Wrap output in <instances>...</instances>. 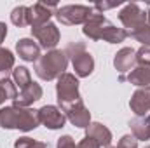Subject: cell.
Returning a JSON list of instances; mask_svg holds the SVG:
<instances>
[{
    "label": "cell",
    "instance_id": "1",
    "mask_svg": "<svg viewBox=\"0 0 150 148\" xmlns=\"http://www.w3.org/2000/svg\"><path fill=\"white\" fill-rule=\"evenodd\" d=\"M82 33L91 40H105L108 44H120L127 38V30L117 28L100 12H93L89 16V19L84 23Z\"/></svg>",
    "mask_w": 150,
    "mask_h": 148
},
{
    "label": "cell",
    "instance_id": "2",
    "mask_svg": "<svg viewBox=\"0 0 150 148\" xmlns=\"http://www.w3.org/2000/svg\"><path fill=\"white\" fill-rule=\"evenodd\" d=\"M38 115L37 110L23 108V106H5L0 108V127L4 129H19V131H33L38 127Z\"/></svg>",
    "mask_w": 150,
    "mask_h": 148
},
{
    "label": "cell",
    "instance_id": "3",
    "mask_svg": "<svg viewBox=\"0 0 150 148\" xmlns=\"http://www.w3.org/2000/svg\"><path fill=\"white\" fill-rule=\"evenodd\" d=\"M68 66V58L65 54V51H47L44 56L38 58V61L35 63V73L38 75V78L42 80H54L59 78L65 73Z\"/></svg>",
    "mask_w": 150,
    "mask_h": 148
},
{
    "label": "cell",
    "instance_id": "4",
    "mask_svg": "<svg viewBox=\"0 0 150 148\" xmlns=\"http://www.w3.org/2000/svg\"><path fill=\"white\" fill-rule=\"evenodd\" d=\"M65 54L72 61V66H74L77 77L84 78V77H89V75L93 73V70H94V59L87 52L84 42H70L65 47Z\"/></svg>",
    "mask_w": 150,
    "mask_h": 148
},
{
    "label": "cell",
    "instance_id": "5",
    "mask_svg": "<svg viewBox=\"0 0 150 148\" xmlns=\"http://www.w3.org/2000/svg\"><path fill=\"white\" fill-rule=\"evenodd\" d=\"M56 99H58V105H59V110L61 111L80 101L79 80H77V77L74 73H67L65 72L58 78V84H56Z\"/></svg>",
    "mask_w": 150,
    "mask_h": 148
},
{
    "label": "cell",
    "instance_id": "6",
    "mask_svg": "<svg viewBox=\"0 0 150 148\" xmlns=\"http://www.w3.org/2000/svg\"><path fill=\"white\" fill-rule=\"evenodd\" d=\"M93 12L94 11L89 5H63V7H58V11L54 14L61 25L74 26V25H80V23L84 25Z\"/></svg>",
    "mask_w": 150,
    "mask_h": 148
},
{
    "label": "cell",
    "instance_id": "7",
    "mask_svg": "<svg viewBox=\"0 0 150 148\" xmlns=\"http://www.w3.org/2000/svg\"><path fill=\"white\" fill-rule=\"evenodd\" d=\"M119 19L124 25V28H127V33H129L147 25V12L142 11L138 4H126L119 12Z\"/></svg>",
    "mask_w": 150,
    "mask_h": 148
},
{
    "label": "cell",
    "instance_id": "8",
    "mask_svg": "<svg viewBox=\"0 0 150 148\" xmlns=\"http://www.w3.org/2000/svg\"><path fill=\"white\" fill-rule=\"evenodd\" d=\"M32 35L37 38L38 45L45 51H54V47L59 42V30L54 23H45L40 26H33L32 28Z\"/></svg>",
    "mask_w": 150,
    "mask_h": 148
},
{
    "label": "cell",
    "instance_id": "9",
    "mask_svg": "<svg viewBox=\"0 0 150 148\" xmlns=\"http://www.w3.org/2000/svg\"><path fill=\"white\" fill-rule=\"evenodd\" d=\"M37 115H38V122L44 124L47 129H61L67 122V117L65 113L59 110L58 106H52V105H45L42 106L40 110H37Z\"/></svg>",
    "mask_w": 150,
    "mask_h": 148
},
{
    "label": "cell",
    "instance_id": "10",
    "mask_svg": "<svg viewBox=\"0 0 150 148\" xmlns=\"http://www.w3.org/2000/svg\"><path fill=\"white\" fill-rule=\"evenodd\" d=\"M63 113H65V117L72 122V125H75V127L86 129V127L91 124V111L86 108V105H84L82 99H80L79 103L72 105V106L65 108Z\"/></svg>",
    "mask_w": 150,
    "mask_h": 148
},
{
    "label": "cell",
    "instance_id": "11",
    "mask_svg": "<svg viewBox=\"0 0 150 148\" xmlns=\"http://www.w3.org/2000/svg\"><path fill=\"white\" fill-rule=\"evenodd\" d=\"M56 11H58V5H54V4H51V5L42 4V2L33 4L30 7V26L33 28V26H40V25L49 23L52 12H56Z\"/></svg>",
    "mask_w": 150,
    "mask_h": 148
},
{
    "label": "cell",
    "instance_id": "12",
    "mask_svg": "<svg viewBox=\"0 0 150 148\" xmlns=\"http://www.w3.org/2000/svg\"><path fill=\"white\" fill-rule=\"evenodd\" d=\"M42 94H44V91H42L40 84H37V82L32 80L25 89H21V91L18 92V98L14 99V105H16V106L28 108L30 105H33L35 101H38V99L42 98Z\"/></svg>",
    "mask_w": 150,
    "mask_h": 148
},
{
    "label": "cell",
    "instance_id": "13",
    "mask_svg": "<svg viewBox=\"0 0 150 148\" xmlns=\"http://www.w3.org/2000/svg\"><path fill=\"white\" fill-rule=\"evenodd\" d=\"M134 65H136V51L133 47H122L113 58V66L119 73L133 72Z\"/></svg>",
    "mask_w": 150,
    "mask_h": 148
},
{
    "label": "cell",
    "instance_id": "14",
    "mask_svg": "<svg viewBox=\"0 0 150 148\" xmlns=\"http://www.w3.org/2000/svg\"><path fill=\"white\" fill-rule=\"evenodd\" d=\"M129 108L136 117H145L150 111V91L138 89L129 99Z\"/></svg>",
    "mask_w": 150,
    "mask_h": 148
},
{
    "label": "cell",
    "instance_id": "15",
    "mask_svg": "<svg viewBox=\"0 0 150 148\" xmlns=\"http://www.w3.org/2000/svg\"><path fill=\"white\" fill-rule=\"evenodd\" d=\"M16 52L21 59L37 63L40 58V45L33 42V38H21L16 42Z\"/></svg>",
    "mask_w": 150,
    "mask_h": 148
},
{
    "label": "cell",
    "instance_id": "16",
    "mask_svg": "<svg viewBox=\"0 0 150 148\" xmlns=\"http://www.w3.org/2000/svg\"><path fill=\"white\" fill-rule=\"evenodd\" d=\"M86 136L93 138L100 147H110V143H112V132L101 122H91L86 127Z\"/></svg>",
    "mask_w": 150,
    "mask_h": 148
},
{
    "label": "cell",
    "instance_id": "17",
    "mask_svg": "<svg viewBox=\"0 0 150 148\" xmlns=\"http://www.w3.org/2000/svg\"><path fill=\"white\" fill-rule=\"evenodd\" d=\"M119 80H120V82L127 80V82L133 84V85H138V87H142V89H145V91H150V68L138 66V68H134L133 72H129L127 77L120 75Z\"/></svg>",
    "mask_w": 150,
    "mask_h": 148
},
{
    "label": "cell",
    "instance_id": "18",
    "mask_svg": "<svg viewBox=\"0 0 150 148\" xmlns=\"http://www.w3.org/2000/svg\"><path fill=\"white\" fill-rule=\"evenodd\" d=\"M129 127H131V132L133 136L140 141H145L150 140V115L145 117H134L133 120H129Z\"/></svg>",
    "mask_w": 150,
    "mask_h": 148
},
{
    "label": "cell",
    "instance_id": "19",
    "mask_svg": "<svg viewBox=\"0 0 150 148\" xmlns=\"http://www.w3.org/2000/svg\"><path fill=\"white\" fill-rule=\"evenodd\" d=\"M12 68H14V54L9 49L0 47V82L12 77Z\"/></svg>",
    "mask_w": 150,
    "mask_h": 148
},
{
    "label": "cell",
    "instance_id": "20",
    "mask_svg": "<svg viewBox=\"0 0 150 148\" xmlns=\"http://www.w3.org/2000/svg\"><path fill=\"white\" fill-rule=\"evenodd\" d=\"M11 21L18 28H23V26L30 25V7H26V5L14 7L12 12H11Z\"/></svg>",
    "mask_w": 150,
    "mask_h": 148
},
{
    "label": "cell",
    "instance_id": "21",
    "mask_svg": "<svg viewBox=\"0 0 150 148\" xmlns=\"http://www.w3.org/2000/svg\"><path fill=\"white\" fill-rule=\"evenodd\" d=\"M12 82L16 84V87H19V91L25 89V87L32 82L30 70H28L26 66H18V68H14V70H12Z\"/></svg>",
    "mask_w": 150,
    "mask_h": 148
},
{
    "label": "cell",
    "instance_id": "22",
    "mask_svg": "<svg viewBox=\"0 0 150 148\" xmlns=\"http://www.w3.org/2000/svg\"><path fill=\"white\" fill-rule=\"evenodd\" d=\"M127 37L138 40L140 44H143V47H150V25H145V26H142L134 32H129Z\"/></svg>",
    "mask_w": 150,
    "mask_h": 148
},
{
    "label": "cell",
    "instance_id": "23",
    "mask_svg": "<svg viewBox=\"0 0 150 148\" xmlns=\"http://www.w3.org/2000/svg\"><path fill=\"white\" fill-rule=\"evenodd\" d=\"M14 148H47V143L37 141L33 138H28V136H23V138H18L14 141Z\"/></svg>",
    "mask_w": 150,
    "mask_h": 148
},
{
    "label": "cell",
    "instance_id": "24",
    "mask_svg": "<svg viewBox=\"0 0 150 148\" xmlns=\"http://www.w3.org/2000/svg\"><path fill=\"white\" fill-rule=\"evenodd\" d=\"M136 63L140 66L150 68V47H142L136 51Z\"/></svg>",
    "mask_w": 150,
    "mask_h": 148
},
{
    "label": "cell",
    "instance_id": "25",
    "mask_svg": "<svg viewBox=\"0 0 150 148\" xmlns=\"http://www.w3.org/2000/svg\"><path fill=\"white\" fill-rule=\"evenodd\" d=\"M107 148H138V140L133 134H126L119 140V143L115 147H107Z\"/></svg>",
    "mask_w": 150,
    "mask_h": 148
},
{
    "label": "cell",
    "instance_id": "26",
    "mask_svg": "<svg viewBox=\"0 0 150 148\" xmlns=\"http://www.w3.org/2000/svg\"><path fill=\"white\" fill-rule=\"evenodd\" d=\"M56 148H77V145H75V141H74V138H72V136L65 134V136H61V138L58 140Z\"/></svg>",
    "mask_w": 150,
    "mask_h": 148
},
{
    "label": "cell",
    "instance_id": "27",
    "mask_svg": "<svg viewBox=\"0 0 150 148\" xmlns=\"http://www.w3.org/2000/svg\"><path fill=\"white\" fill-rule=\"evenodd\" d=\"M77 148H101L93 138H89V136H86L79 145H77Z\"/></svg>",
    "mask_w": 150,
    "mask_h": 148
},
{
    "label": "cell",
    "instance_id": "28",
    "mask_svg": "<svg viewBox=\"0 0 150 148\" xmlns=\"http://www.w3.org/2000/svg\"><path fill=\"white\" fill-rule=\"evenodd\" d=\"M119 4H94V7H93V11L96 9V11H105V9H112V7H117Z\"/></svg>",
    "mask_w": 150,
    "mask_h": 148
},
{
    "label": "cell",
    "instance_id": "29",
    "mask_svg": "<svg viewBox=\"0 0 150 148\" xmlns=\"http://www.w3.org/2000/svg\"><path fill=\"white\" fill-rule=\"evenodd\" d=\"M5 35H7V25L0 21V44L4 42V38H5Z\"/></svg>",
    "mask_w": 150,
    "mask_h": 148
},
{
    "label": "cell",
    "instance_id": "30",
    "mask_svg": "<svg viewBox=\"0 0 150 148\" xmlns=\"http://www.w3.org/2000/svg\"><path fill=\"white\" fill-rule=\"evenodd\" d=\"M5 99H7V96H5V91H4V87L0 85V105H2Z\"/></svg>",
    "mask_w": 150,
    "mask_h": 148
},
{
    "label": "cell",
    "instance_id": "31",
    "mask_svg": "<svg viewBox=\"0 0 150 148\" xmlns=\"http://www.w3.org/2000/svg\"><path fill=\"white\" fill-rule=\"evenodd\" d=\"M147 21H149V25H150V4H149V11H147Z\"/></svg>",
    "mask_w": 150,
    "mask_h": 148
},
{
    "label": "cell",
    "instance_id": "32",
    "mask_svg": "<svg viewBox=\"0 0 150 148\" xmlns=\"http://www.w3.org/2000/svg\"><path fill=\"white\" fill-rule=\"evenodd\" d=\"M145 148H150V145H149V147H145Z\"/></svg>",
    "mask_w": 150,
    "mask_h": 148
}]
</instances>
